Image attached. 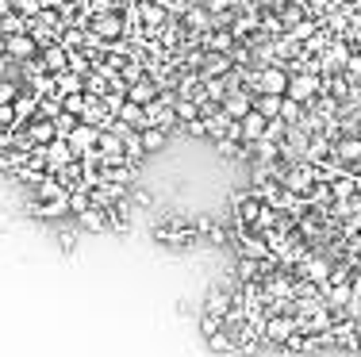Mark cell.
Returning <instances> with one entry per match:
<instances>
[{
    "instance_id": "1",
    "label": "cell",
    "mask_w": 361,
    "mask_h": 357,
    "mask_svg": "<svg viewBox=\"0 0 361 357\" xmlns=\"http://www.w3.org/2000/svg\"><path fill=\"white\" fill-rule=\"evenodd\" d=\"M289 100H296V104H303V108H311V104L323 96V77L319 73H311V69H296L289 77Z\"/></svg>"
},
{
    "instance_id": "2",
    "label": "cell",
    "mask_w": 361,
    "mask_h": 357,
    "mask_svg": "<svg viewBox=\"0 0 361 357\" xmlns=\"http://www.w3.org/2000/svg\"><path fill=\"white\" fill-rule=\"evenodd\" d=\"M289 77H292V69L281 66V62H273V66H258V88H254V96H258V93L284 96V93H289Z\"/></svg>"
},
{
    "instance_id": "3",
    "label": "cell",
    "mask_w": 361,
    "mask_h": 357,
    "mask_svg": "<svg viewBox=\"0 0 361 357\" xmlns=\"http://www.w3.org/2000/svg\"><path fill=\"white\" fill-rule=\"evenodd\" d=\"M296 335V319L292 315H265L261 323V346H284Z\"/></svg>"
},
{
    "instance_id": "4",
    "label": "cell",
    "mask_w": 361,
    "mask_h": 357,
    "mask_svg": "<svg viewBox=\"0 0 361 357\" xmlns=\"http://www.w3.org/2000/svg\"><path fill=\"white\" fill-rule=\"evenodd\" d=\"M65 142H70V150H73V158H88V154H93L96 150V142H100V127H88V123H77V127H73V131H70V139H65Z\"/></svg>"
},
{
    "instance_id": "5",
    "label": "cell",
    "mask_w": 361,
    "mask_h": 357,
    "mask_svg": "<svg viewBox=\"0 0 361 357\" xmlns=\"http://www.w3.org/2000/svg\"><path fill=\"white\" fill-rule=\"evenodd\" d=\"M73 161H77V158H73V150H70V142H65V139H54L51 146H43V166H46V173H62V169L65 166H73Z\"/></svg>"
},
{
    "instance_id": "6",
    "label": "cell",
    "mask_w": 361,
    "mask_h": 357,
    "mask_svg": "<svg viewBox=\"0 0 361 357\" xmlns=\"http://www.w3.org/2000/svg\"><path fill=\"white\" fill-rule=\"evenodd\" d=\"M219 108H223V116H227V119H235V123H239V119H246V116L254 112V96L246 93V88L235 85L231 93L223 96V104H219Z\"/></svg>"
},
{
    "instance_id": "7",
    "label": "cell",
    "mask_w": 361,
    "mask_h": 357,
    "mask_svg": "<svg viewBox=\"0 0 361 357\" xmlns=\"http://www.w3.org/2000/svg\"><path fill=\"white\" fill-rule=\"evenodd\" d=\"M331 262L327 257H319V254H311V257H303V265H300V281L303 285H327L331 281Z\"/></svg>"
},
{
    "instance_id": "8",
    "label": "cell",
    "mask_w": 361,
    "mask_h": 357,
    "mask_svg": "<svg viewBox=\"0 0 361 357\" xmlns=\"http://www.w3.org/2000/svg\"><path fill=\"white\" fill-rule=\"evenodd\" d=\"M158 96H162V88H158V81H154L150 73H146L143 81H135V85H127V100L138 104V108H150Z\"/></svg>"
},
{
    "instance_id": "9",
    "label": "cell",
    "mask_w": 361,
    "mask_h": 357,
    "mask_svg": "<svg viewBox=\"0 0 361 357\" xmlns=\"http://www.w3.org/2000/svg\"><path fill=\"white\" fill-rule=\"evenodd\" d=\"M23 135H27V142L35 146H51L54 139H58V131H54V119H43V116H35L27 127H23Z\"/></svg>"
},
{
    "instance_id": "10",
    "label": "cell",
    "mask_w": 361,
    "mask_h": 357,
    "mask_svg": "<svg viewBox=\"0 0 361 357\" xmlns=\"http://www.w3.org/2000/svg\"><path fill=\"white\" fill-rule=\"evenodd\" d=\"M4 43H8V58H15V62H31V58L43 54V50H39V43L27 35V31H23V35H8Z\"/></svg>"
},
{
    "instance_id": "11",
    "label": "cell",
    "mask_w": 361,
    "mask_h": 357,
    "mask_svg": "<svg viewBox=\"0 0 361 357\" xmlns=\"http://www.w3.org/2000/svg\"><path fill=\"white\" fill-rule=\"evenodd\" d=\"M39 58H43V69L51 73V77H58V73H65V69H70V50H65L62 43L46 46V50L39 54Z\"/></svg>"
},
{
    "instance_id": "12",
    "label": "cell",
    "mask_w": 361,
    "mask_h": 357,
    "mask_svg": "<svg viewBox=\"0 0 361 357\" xmlns=\"http://www.w3.org/2000/svg\"><path fill=\"white\" fill-rule=\"evenodd\" d=\"M204 311H208V315H219V319H227V315L235 311V292L211 288V292H208V304H204Z\"/></svg>"
},
{
    "instance_id": "13",
    "label": "cell",
    "mask_w": 361,
    "mask_h": 357,
    "mask_svg": "<svg viewBox=\"0 0 361 357\" xmlns=\"http://www.w3.org/2000/svg\"><path fill=\"white\" fill-rule=\"evenodd\" d=\"M265 127H269V119H265V116H258V112H250L246 119H239L242 142H246V146H254L258 139H265Z\"/></svg>"
},
{
    "instance_id": "14",
    "label": "cell",
    "mask_w": 361,
    "mask_h": 357,
    "mask_svg": "<svg viewBox=\"0 0 361 357\" xmlns=\"http://www.w3.org/2000/svg\"><path fill=\"white\" fill-rule=\"evenodd\" d=\"M65 196H70V189H65L58 177H51V173L35 184V204H46V200H65Z\"/></svg>"
},
{
    "instance_id": "15",
    "label": "cell",
    "mask_w": 361,
    "mask_h": 357,
    "mask_svg": "<svg viewBox=\"0 0 361 357\" xmlns=\"http://www.w3.org/2000/svg\"><path fill=\"white\" fill-rule=\"evenodd\" d=\"M77 227H81V231L100 234V231H108V227H112V219H108V212H104V208H93V204H88L85 212L77 215Z\"/></svg>"
},
{
    "instance_id": "16",
    "label": "cell",
    "mask_w": 361,
    "mask_h": 357,
    "mask_svg": "<svg viewBox=\"0 0 361 357\" xmlns=\"http://www.w3.org/2000/svg\"><path fill=\"white\" fill-rule=\"evenodd\" d=\"M281 100H284V96L258 93V96H254V112H258V116H265V119H281Z\"/></svg>"
},
{
    "instance_id": "17",
    "label": "cell",
    "mask_w": 361,
    "mask_h": 357,
    "mask_svg": "<svg viewBox=\"0 0 361 357\" xmlns=\"http://www.w3.org/2000/svg\"><path fill=\"white\" fill-rule=\"evenodd\" d=\"M166 139H169V131H158V127H143V131H138V142H143L146 154H158L162 146H166Z\"/></svg>"
},
{
    "instance_id": "18",
    "label": "cell",
    "mask_w": 361,
    "mask_h": 357,
    "mask_svg": "<svg viewBox=\"0 0 361 357\" xmlns=\"http://www.w3.org/2000/svg\"><path fill=\"white\" fill-rule=\"evenodd\" d=\"M88 100H93V96H85V93L62 96V112H65V116H73V119H85V112H88Z\"/></svg>"
},
{
    "instance_id": "19",
    "label": "cell",
    "mask_w": 361,
    "mask_h": 357,
    "mask_svg": "<svg viewBox=\"0 0 361 357\" xmlns=\"http://www.w3.org/2000/svg\"><path fill=\"white\" fill-rule=\"evenodd\" d=\"M173 116H177V127H188L192 119H200V104H196V100H180V96H177Z\"/></svg>"
},
{
    "instance_id": "20",
    "label": "cell",
    "mask_w": 361,
    "mask_h": 357,
    "mask_svg": "<svg viewBox=\"0 0 361 357\" xmlns=\"http://www.w3.org/2000/svg\"><path fill=\"white\" fill-rule=\"evenodd\" d=\"M35 215H39V219H62V215H70V196H65V200H46V204H35Z\"/></svg>"
},
{
    "instance_id": "21",
    "label": "cell",
    "mask_w": 361,
    "mask_h": 357,
    "mask_svg": "<svg viewBox=\"0 0 361 357\" xmlns=\"http://www.w3.org/2000/svg\"><path fill=\"white\" fill-rule=\"evenodd\" d=\"M27 31V15H20V12H8V15H0V35H23Z\"/></svg>"
},
{
    "instance_id": "22",
    "label": "cell",
    "mask_w": 361,
    "mask_h": 357,
    "mask_svg": "<svg viewBox=\"0 0 361 357\" xmlns=\"http://www.w3.org/2000/svg\"><path fill=\"white\" fill-rule=\"evenodd\" d=\"M23 88H20V81H12V77H0V108L4 104H15V96H20Z\"/></svg>"
},
{
    "instance_id": "23",
    "label": "cell",
    "mask_w": 361,
    "mask_h": 357,
    "mask_svg": "<svg viewBox=\"0 0 361 357\" xmlns=\"http://www.w3.org/2000/svg\"><path fill=\"white\" fill-rule=\"evenodd\" d=\"M208 346H211V353H231L235 350V338L227 335V330H219V335L208 338Z\"/></svg>"
},
{
    "instance_id": "24",
    "label": "cell",
    "mask_w": 361,
    "mask_h": 357,
    "mask_svg": "<svg viewBox=\"0 0 361 357\" xmlns=\"http://www.w3.org/2000/svg\"><path fill=\"white\" fill-rule=\"evenodd\" d=\"M85 208H88V189H73V192H70V215L77 219Z\"/></svg>"
},
{
    "instance_id": "25",
    "label": "cell",
    "mask_w": 361,
    "mask_h": 357,
    "mask_svg": "<svg viewBox=\"0 0 361 357\" xmlns=\"http://www.w3.org/2000/svg\"><path fill=\"white\" fill-rule=\"evenodd\" d=\"M219 330H223V319H219V315H208V311H204V315H200V335L211 338V335H219Z\"/></svg>"
},
{
    "instance_id": "26",
    "label": "cell",
    "mask_w": 361,
    "mask_h": 357,
    "mask_svg": "<svg viewBox=\"0 0 361 357\" xmlns=\"http://www.w3.org/2000/svg\"><path fill=\"white\" fill-rule=\"evenodd\" d=\"M77 123H81V119H73V116H65V112H62V116L54 119V131H58V139H70V131H73Z\"/></svg>"
},
{
    "instance_id": "27",
    "label": "cell",
    "mask_w": 361,
    "mask_h": 357,
    "mask_svg": "<svg viewBox=\"0 0 361 357\" xmlns=\"http://www.w3.org/2000/svg\"><path fill=\"white\" fill-rule=\"evenodd\" d=\"M342 73H346V81H361V50L350 54V62H346V69H342Z\"/></svg>"
},
{
    "instance_id": "28",
    "label": "cell",
    "mask_w": 361,
    "mask_h": 357,
    "mask_svg": "<svg viewBox=\"0 0 361 357\" xmlns=\"http://www.w3.org/2000/svg\"><path fill=\"white\" fill-rule=\"evenodd\" d=\"M185 131H188V135H196V139H204V135H208V127H204V119H192Z\"/></svg>"
},
{
    "instance_id": "29",
    "label": "cell",
    "mask_w": 361,
    "mask_h": 357,
    "mask_svg": "<svg viewBox=\"0 0 361 357\" xmlns=\"http://www.w3.org/2000/svg\"><path fill=\"white\" fill-rule=\"evenodd\" d=\"M0 58H8V43H4V35H0Z\"/></svg>"
},
{
    "instance_id": "30",
    "label": "cell",
    "mask_w": 361,
    "mask_h": 357,
    "mask_svg": "<svg viewBox=\"0 0 361 357\" xmlns=\"http://www.w3.org/2000/svg\"><path fill=\"white\" fill-rule=\"evenodd\" d=\"M135 4H143V0H123V8H135Z\"/></svg>"
},
{
    "instance_id": "31",
    "label": "cell",
    "mask_w": 361,
    "mask_h": 357,
    "mask_svg": "<svg viewBox=\"0 0 361 357\" xmlns=\"http://www.w3.org/2000/svg\"><path fill=\"white\" fill-rule=\"evenodd\" d=\"M0 158H4V150H0Z\"/></svg>"
},
{
    "instance_id": "32",
    "label": "cell",
    "mask_w": 361,
    "mask_h": 357,
    "mask_svg": "<svg viewBox=\"0 0 361 357\" xmlns=\"http://www.w3.org/2000/svg\"><path fill=\"white\" fill-rule=\"evenodd\" d=\"M357 238H361V234H357Z\"/></svg>"
}]
</instances>
